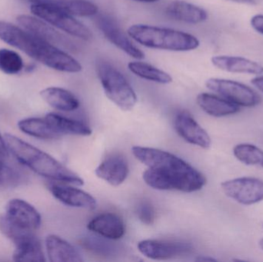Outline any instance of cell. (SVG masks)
Listing matches in <instances>:
<instances>
[{"instance_id": "6da1fadb", "label": "cell", "mask_w": 263, "mask_h": 262, "mask_svg": "<svg viewBox=\"0 0 263 262\" xmlns=\"http://www.w3.org/2000/svg\"><path fill=\"white\" fill-rule=\"evenodd\" d=\"M132 152L148 167L142 178L153 189L190 193L200 190L206 183L201 172L174 154L142 146H134Z\"/></svg>"}, {"instance_id": "7a4b0ae2", "label": "cell", "mask_w": 263, "mask_h": 262, "mask_svg": "<svg viewBox=\"0 0 263 262\" xmlns=\"http://www.w3.org/2000/svg\"><path fill=\"white\" fill-rule=\"evenodd\" d=\"M0 39L54 70L69 73H78L83 70L79 61L67 52L27 30L1 20Z\"/></svg>"}, {"instance_id": "3957f363", "label": "cell", "mask_w": 263, "mask_h": 262, "mask_svg": "<svg viewBox=\"0 0 263 262\" xmlns=\"http://www.w3.org/2000/svg\"><path fill=\"white\" fill-rule=\"evenodd\" d=\"M9 153L37 175L51 181L82 186L83 180L55 158L12 134L4 135Z\"/></svg>"}, {"instance_id": "277c9868", "label": "cell", "mask_w": 263, "mask_h": 262, "mask_svg": "<svg viewBox=\"0 0 263 262\" xmlns=\"http://www.w3.org/2000/svg\"><path fill=\"white\" fill-rule=\"evenodd\" d=\"M127 34L136 43L151 49L186 52L199 46V39L194 35L168 28L136 24L127 29Z\"/></svg>"}, {"instance_id": "5b68a950", "label": "cell", "mask_w": 263, "mask_h": 262, "mask_svg": "<svg viewBox=\"0 0 263 262\" xmlns=\"http://www.w3.org/2000/svg\"><path fill=\"white\" fill-rule=\"evenodd\" d=\"M96 71L108 98L122 110H132L137 103V96L124 75L102 58L97 60Z\"/></svg>"}, {"instance_id": "8992f818", "label": "cell", "mask_w": 263, "mask_h": 262, "mask_svg": "<svg viewBox=\"0 0 263 262\" xmlns=\"http://www.w3.org/2000/svg\"><path fill=\"white\" fill-rule=\"evenodd\" d=\"M30 9L35 16L72 36L86 41L92 38L89 28L62 9L47 4H32Z\"/></svg>"}, {"instance_id": "52a82bcc", "label": "cell", "mask_w": 263, "mask_h": 262, "mask_svg": "<svg viewBox=\"0 0 263 262\" xmlns=\"http://www.w3.org/2000/svg\"><path fill=\"white\" fill-rule=\"evenodd\" d=\"M205 86L239 106L253 107L261 102L260 96L253 89L233 80L212 78L205 82Z\"/></svg>"}, {"instance_id": "ba28073f", "label": "cell", "mask_w": 263, "mask_h": 262, "mask_svg": "<svg viewBox=\"0 0 263 262\" xmlns=\"http://www.w3.org/2000/svg\"><path fill=\"white\" fill-rule=\"evenodd\" d=\"M229 198L245 206L256 204L263 200V181L256 178H239L228 180L221 185Z\"/></svg>"}, {"instance_id": "9c48e42d", "label": "cell", "mask_w": 263, "mask_h": 262, "mask_svg": "<svg viewBox=\"0 0 263 262\" xmlns=\"http://www.w3.org/2000/svg\"><path fill=\"white\" fill-rule=\"evenodd\" d=\"M4 216L18 229L35 232L42 224L41 215L33 206L20 198H12L5 206Z\"/></svg>"}, {"instance_id": "30bf717a", "label": "cell", "mask_w": 263, "mask_h": 262, "mask_svg": "<svg viewBox=\"0 0 263 262\" xmlns=\"http://www.w3.org/2000/svg\"><path fill=\"white\" fill-rule=\"evenodd\" d=\"M138 249L150 259L168 260L188 255L193 250V246L185 241L148 239L139 243Z\"/></svg>"}, {"instance_id": "8fae6325", "label": "cell", "mask_w": 263, "mask_h": 262, "mask_svg": "<svg viewBox=\"0 0 263 262\" xmlns=\"http://www.w3.org/2000/svg\"><path fill=\"white\" fill-rule=\"evenodd\" d=\"M17 22L28 32L57 47L69 49V51L77 49L72 40L41 18L40 19V18L31 15H20L17 17Z\"/></svg>"}, {"instance_id": "7c38bea8", "label": "cell", "mask_w": 263, "mask_h": 262, "mask_svg": "<svg viewBox=\"0 0 263 262\" xmlns=\"http://www.w3.org/2000/svg\"><path fill=\"white\" fill-rule=\"evenodd\" d=\"M96 23L105 37L125 53L136 59L144 58V52L133 44L112 17L100 14L97 15Z\"/></svg>"}, {"instance_id": "4fadbf2b", "label": "cell", "mask_w": 263, "mask_h": 262, "mask_svg": "<svg viewBox=\"0 0 263 262\" xmlns=\"http://www.w3.org/2000/svg\"><path fill=\"white\" fill-rule=\"evenodd\" d=\"M48 190L54 198L69 207L93 210L97 208L95 198L87 192L77 189L67 183L50 182L47 184Z\"/></svg>"}, {"instance_id": "5bb4252c", "label": "cell", "mask_w": 263, "mask_h": 262, "mask_svg": "<svg viewBox=\"0 0 263 262\" xmlns=\"http://www.w3.org/2000/svg\"><path fill=\"white\" fill-rule=\"evenodd\" d=\"M175 129L178 135L190 144L209 149L211 138L205 129L187 112L178 114L174 121Z\"/></svg>"}, {"instance_id": "9a60e30c", "label": "cell", "mask_w": 263, "mask_h": 262, "mask_svg": "<svg viewBox=\"0 0 263 262\" xmlns=\"http://www.w3.org/2000/svg\"><path fill=\"white\" fill-rule=\"evenodd\" d=\"M98 178L112 186L124 183L129 173L127 160L120 155H112L105 158L95 171Z\"/></svg>"}, {"instance_id": "2e32d148", "label": "cell", "mask_w": 263, "mask_h": 262, "mask_svg": "<svg viewBox=\"0 0 263 262\" xmlns=\"http://www.w3.org/2000/svg\"><path fill=\"white\" fill-rule=\"evenodd\" d=\"M87 229L111 240L120 239L126 233V226L123 219L114 213H103L95 217L88 223Z\"/></svg>"}, {"instance_id": "e0dca14e", "label": "cell", "mask_w": 263, "mask_h": 262, "mask_svg": "<svg viewBox=\"0 0 263 262\" xmlns=\"http://www.w3.org/2000/svg\"><path fill=\"white\" fill-rule=\"evenodd\" d=\"M211 62L215 67L232 73L250 75H261L263 73L262 65L242 57L216 55L211 58Z\"/></svg>"}, {"instance_id": "ac0fdd59", "label": "cell", "mask_w": 263, "mask_h": 262, "mask_svg": "<svg viewBox=\"0 0 263 262\" xmlns=\"http://www.w3.org/2000/svg\"><path fill=\"white\" fill-rule=\"evenodd\" d=\"M46 253L51 262H82L80 252L63 238L55 235L46 237Z\"/></svg>"}, {"instance_id": "d6986e66", "label": "cell", "mask_w": 263, "mask_h": 262, "mask_svg": "<svg viewBox=\"0 0 263 262\" xmlns=\"http://www.w3.org/2000/svg\"><path fill=\"white\" fill-rule=\"evenodd\" d=\"M165 13L176 21L190 24L203 23L208 18V14L202 8L182 0H175L168 5Z\"/></svg>"}, {"instance_id": "ffe728a7", "label": "cell", "mask_w": 263, "mask_h": 262, "mask_svg": "<svg viewBox=\"0 0 263 262\" xmlns=\"http://www.w3.org/2000/svg\"><path fill=\"white\" fill-rule=\"evenodd\" d=\"M32 4H47L55 6L64 12L79 17L95 16L99 8L95 3L88 0H26Z\"/></svg>"}, {"instance_id": "44dd1931", "label": "cell", "mask_w": 263, "mask_h": 262, "mask_svg": "<svg viewBox=\"0 0 263 262\" xmlns=\"http://www.w3.org/2000/svg\"><path fill=\"white\" fill-rule=\"evenodd\" d=\"M40 96L51 107L62 112H72L80 107L77 96L63 88H46L40 92Z\"/></svg>"}, {"instance_id": "7402d4cb", "label": "cell", "mask_w": 263, "mask_h": 262, "mask_svg": "<svg viewBox=\"0 0 263 262\" xmlns=\"http://www.w3.org/2000/svg\"><path fill=\"white\" fill-rule=\"evenodd\" d=\"M199 107L208 115L214 117H223L239 112L237 105L224 98L209 93L199 94L196 98Z\"/></svg>"}, {"instance_id": "603a6c76", "label": "cell", "mask_w": 263, "mask_h": 262, "mask_svg": "<svg viewBox=\"0 0 263 262\" xmlns=\"http://www.w3.org/2000/svg\"><path fill=\"white\" fill-rule=\"evenodd\" d=\"M12 258L15 261L45 262L46 261L41 241L32 234L17 243Z\"/></svg>"}, {"instance_id": "cb8c5ba5", "label": "cell", "mask_w": 263, "mask_h": 262, "mask_svg": "<svg viewBox=\"0 0 263 262\" xmlns=\"http://www.w3.org/2000/svg\"><path fill=\"white\" fill-rule=\"evenodd\" d=\"M45 118L53 128L54 130L61 136L64 135L89 136L92 134V130L87 125L82 122L63 116L60 114L50 112L46 114Z\"/></svg>"}, {"instance_id": "d4e9b609", "label": "cell", "mask_w": 263, "mask_h": 262, "mask_svg": "<svg viewBox=\"0 0 263 262\" xmlns=\"http://www.w3.org/2000/svg\"><path fill=\"white\" fill-rule=\"evenodd\" d=\"M17 126L26 135L40 139H57L62 137L54 130L45 117L23 118L18 121Z\"/></svg>"}, {"instance_id": "484cf974", "label": "cell", "mask_w": 263, "mask_h": 262, "mask_svg": "<svg viewBox=\"0 0 263 262\" xmlns=\"http://www.w3.org/2000/svg\"><path fill=\"white\" fill-rule=\"evenodd\" d=\"M128 68L136 76L148 81L159 84H170L173 82V78L170 74L148 63L141 61L130 62L128 64Z\"/></svg>"}, {"instance_id": "4316f807", "label": "cell", "mask_w": 263, "mask_h": 262, "mask_svg": "<svg viewBox=\"0 0 263 262\" xmlns=\"http://www.w3.org/2000/svg\"><path fill=\"white\" fill-rule=\"evenodd\" d=\"M233 154L239 161L247 166L263 167V151L254 145H237L233 149Z\"/></svg>"}, {"instance_id": "83f0119b", "label": "cell", "mask_w": 263, "mask_h": 262, "mask_svg": "<svg viewBox=\"0 0 263 262\" xmlns=\"http://www.w3.org/2000/svg\"><path fill=\"white\" fill-rule=\"evenodd\" d=\"M23 60L14 51L7 49H0V71L7 75H15L23 70Z\"/></svg>"}, {"instance_id": "f1b7e54d", "label": "cell", "mask_w": 263, "mask_h": 262, "mask_svg": "<svg viewBox=\"0 0 263 262\" xmlns=\"http://www.w3.org/2000/svg\"><path fill=\"white\" fill-rule=\"evenodd\" d=\"M21 182L22 175L15 169L0 160V187H15Z\"/></svg>"}, {"instance_id": "f546056e", "label": "cell", "mask_w": 263, "mask_h": 262, "mask_svg": "<svg viewBox=\"0 0 263 262\" xmlns=\"http://www.w3.org/2000/svg\"><path fill=\"white\" fill-rule=\"evenodd\" d=\"M136 215L138 218L147 226L153 225L156 219L154 208L149 201H143L139 203L136 209Z\"/></svg>"}, {"instance_id": "4dcf8cb0", "label": "cell", "mask_w": 263, "mask_h": 262, "mask_svg": "<svg viewBox=\"0 0 263 262\" xmlns=\"http://www.w3.org/2000/svg\"><path fill=\"white\" fill-rule=\"evenodd\" d=\"M252 27L259 32V33L263 35V15H256L251 18Z\"/></svg>"}, {"instance_id": "1f68e13d", "label": "cell", "mask_w": 263, "mask_h": 262, "mask_svg": "<svg viewBox=\"0 0 263 262\" xmlns=\"http://www.w3.org/2000/svg\"><path fill=\"white\" fill-rule=\"evenodd\" d=\"M9 154V151L5 142L4 135L3 136L0 133V156L7 157Z\"/></svg>"}, {"instance_id": "d6a6232c", "label": "cell", "mask_w": 263, "mask_h": 262, "mask_svg": "<svg viewBox=\"0 0 263 262\" xmlns=\"http://www.w3.org/2000/svg\"><path fill=\"white\" fill-rule=\"evenodd\" d=\"M251 83L252 84L256 86L259 91L263 92V75L253 78V79H252Z\"/></svg>"}, {"instance_id": "836d02e7", "label": "cell", "mask_w": 263, "mask_h": 262, "mask_svg": "<svg viewBox=\"0 0 263 262\" xmlns=\"http://www.w3.org/2000/svg\"><path fill=\"white\" fill-rule=\"evenodd\" d=\"M235 3H242V4L255 5L256 4V0H230Z\"/></svg>"}, {"instance_id": "e575fe53", "label": "cell", "mask_w": 263, "mask_h": 262, "mask_svg": "<svg viewBox=\"0 0 263 262\" xmlns=\"http://www.w3.org/2000/svg\"><path fill=\"white\" fill-rule=\"evenodd\" d=\"M196 261H216V260L214 259V258H208V257H200V258H198L197 259H196Z\"/></svg>"}, {"instance_id": "d590c367", "label": "cell", "mask_w": 263, "mask_h": 262, "mask_svg": "<svg viewBox=\"0 0 263 262\" xmlns=\"http://www.w3.org/2000/svg\"><path fill=\"white\" fill-rule=\"evenodd\" d=\"M133 1L139 2V3H153L159 2V0H133Z\"/></svg>"}, {"instance_id": "8d00e7d4", "label": "cell", "mask_w": 263, "mask_h": 262, "mask_svg": "<svg viewBox=\"0 0 263 262\" xmlns=\"http://www.w3.org/2000/svg\"><path fill=\"white\" fill-rule=\"evenodd\" d=\"M259 246H260L261 249L263 250V239L259 241Z\"/></svg>"}]
</instances>
